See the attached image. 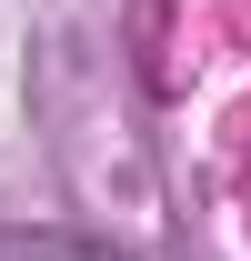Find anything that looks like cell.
<instances>
[{"label": "cell", "mask_w": 251, "mask_h": 261, "mask_svg": "<svg viewBox=\"0 0 251 261\" xmlns=\"http://www.w3.org/2000/svg\"><path fill=\"white\" fill-rule=\"evenodd\" d=\"M20 261H131V251L91 241V231H40V241H20Z\"/></svg>", "instance_id": "1"}]
</instances>
